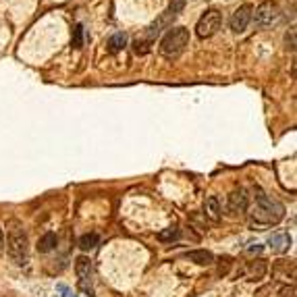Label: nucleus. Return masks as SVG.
<instances>
[{"instance_id": "f257e3e1", "label": "nucleus", "mask_w": 297, "mask_h": 297, "mask_svg": "<svg viewBox=\"0 0 297 297\" xmlns=\"http://www.w3.org/2000/svg\"><path fill=\"white\" fill-rule=\"evenodd\" d=\"M285 216V206L277 202L274 198L258 191L256 194V204L251 208V218L260 225H277Z\"/></svg>"}, {"instance_id": "f03ea898", "label": "nucleus", "mask_w": 297, "mask_h": 297, "mask_svg": "<svg viewBox=\"0 0 297 297\" xmlns=\"http://www.w3.org/2000/svg\"><path fill=\"white\" fill-rule=\"evenodd\" d=\"M189 44V29L187 27H170L168 33L160 42V54L166 58L179 56L185 50V46Z\"/></svg>"}, {"instance_id": "7ed1b4c3", "label": "nucleus", "mask_w": 297, "mask_h": 297, "mask_svg": "<svg viewBox=\"0 0 297 297\" xmlns=\"http://www.w3.org/2000/svg\"><path fill=\"white\" fill-rule=\"evenodd\" d=\"M9 256L17 266H25L29 262V239L23 229L15 227L9 233Z\"/></svg>"}, {"instance_id": "20e7f679", "label": "nucleus", "mask_w": 297, "mask_h": 297, "mask_svg": "<svg viewBox=\"0 0 297 297\" xmlns=\"http://www.w3.org/2000/svg\"><path fill=\"white\" fill-rule=\"evenodd\" d=\"M220 25H222L220 11L210 9V11H206L202 17H199L198 25H196V33L199 35V38H212V35L220 29Z\"/></svg>"}, {"instance_id": "39448f33", "label": "nucleus", "mask_w": 297, "mask_h": 297, "mask_svg": "<svg viewBox=\"0 0 297 297\" xmlns=\"http://www.w3.org/2000/svg\"><path fill=\"white\" fill-rule=\"evenodd\" d=\"M277 17H279V6H277V2H272V0H266V2L258 6L256 13H251V21H254V25L258 29L272 25L274 21H277Z\"/></svg>"}, {"instance_id": "423d86ee", "label": "nucleus", "mask_w": 297, "mask_h": 297, "mask_svg": "<svg viewBox=\"0 0 297 297\" xmlns=\"http://www.w3.org/2000/svg\"><path fill=\"white\" fill-rule=\"evenodd\" d=\"M251 13H254V6L241 4L239 9L231 15V29L235 33H243L248 29V25L251 23Z\"/></svg>"}, {"instance_id": "0eeeda50", "label": "nucleus", "mask_w": 297, "mask_h": 297, "mask_svg": "<svg viewBox=\"0 0 297 297\" xmlns=\"http://www.w3.org/2000/svg\"><path fill=\"white\" fill-rule=\"evenodd\" d=\"M248 208H249V196L243 187L229 194V210H231L233 214H243Z\"/></svg>"}, {"instance_id": "6e6552de", "label": "nucleus", "mask_w": 297, "mask_h": 297, "mask_svg": "<svg viewBox=\"0 0 297 297\" xmlns=\"http://www.w3.org/2000/svg\"><path fill=\"white\" fill-rule=\"evenodd\" d=\"M268 246L274 254H285V251L291 248V237H289V233H285V231H277V233L270 235Z\"/></svg>"}, {"instance_id": "1a4fd4ad", "label": "nucleus", "mask_w": 297, "mask_h": 297, "mask_svg": "<svg viewBox=\"0 0 297 297\" xmlns=\"http://www.w3.org/2000/svg\"><path fill=\"white\" fill-rule=\"evenodd\" d=\"M204 214L208 218H210L212 222H218L222 218V208H220V202L216 196H210L204 202Z\"/></svg>"}, {"instance_id": "9d476101", "label": "nucleus", "mask_w": 297, "mask_h": 297, "mask_svg": "<svg viewBox=\"0 0 297 297\" xmlns=\"http://www.w3.org/2000/svg\"><path fill=\"white\" fill-rule=\"evenodd\" d=\"M75 272H77V277L81 280V285L85 287V283L90 280V274H92V262H90V258H87V256H79L75 260Z\"/></svg>"}, {"instance_id": "9b49d317", "label": "nucleus", "mask_w": 297, "mask_h": 297, "mask_svg": "<svg viewBox=\"0 0 297 297\" xmlns=\"http://www.w3.org/2000/svg\"><path fill=\"white\" fill-rule=\"evenodd\" d=\"M187 260L199 264V266H208L214 262V256L208 249H194V251H187Z\"/></svg>"}, {"instance_id": "f8f14e48", "label": "nucleus", "mask_w": 297, "mask_h": 297, "mask_svg": "<svg viewBox=\"0 0 297 297\" xmlns=\"http://www.w3.org/2000/svg\"><path fill=\"white\" fill-rule=\"evenodd\" d=\"M56 243H58V237L54 233H44L38 239V251L40 254H48V251L56 248Z\"/></svg>"}, {"instance_id": "ddd939ff", "label": "nucleus", "mask_w": 297, "mask_h": 297, "mask_svg": "<svg viewBox=\"0 0 297 297\" xmlns=\"http://www.w3.org/2000/svg\"><path fill=\"white\" fill-rule=\"evenodd\" d=\"M98 243H100V235L98 233H85L79 239V248L83 251H92V249L98 248Z\"/></svg>"}, {"instance_id": "4468645a", "label": "nucleus", "mask_w": 297, "mask_h": 297, "mask_svg": "<svg viewBox=\"0 0 297 297\" xmlns=\"http://www.w3.org/2000/svg\"><path fill=\"white\" fill-rule=\"evenodd\" d=\"M125 46H127V35H125L123 32H121V33H115L113 38H110V42H108V50L113 52V54L121 52Z\"/></svg>"}, {"instance_id": "2eb2a0df", "label": "nucleus", "mask_w": 297, "mask_h": 297, "mask_svg": "<svg viewBox=\"0 0 297 297\" xmlns=\"http://www.w3.org/2000/svg\"><path fill=\"white\" fill-rule=\"evenodd\" d=\"M177 237H179V229H177V227H166L165 229V231H160L158 233V239L160 241H173V239H177Z\"/></svg>"}, {"instance_id": "dca6fc26", "label": "nucleus", "mask_w": 297, "mask_h": 297, "mask_svg": "<svg viewBox=\"0 0 297 297\" xmlns=\"http://www.w3.org/2000/svg\"><path fill=\"white\" fill-rule=\"evenodd\" d=\"M183 9H185V0H173L170 6H168V11H166V15L168 17H177Z\"/></svg>"}, {"instance_id": "f3484780", "label": "nucleus", "mask_w": 297, "mask_h": 297, "mask_svg": "<svg viewBox=\"0 0 297 297\" xmlns=\"http://www.w3.org/2000/svg\"><path fill=\"white\" fill-rule=\"evenodd\" d=\"M71 44H73V48H81V46H83V27H81V25H77L75 32H73Z\"/></svg>"}, {"instance_id": "a211bd4d", "label": "nucleus", "mask_w": 297, "mask_h": 297, "mask_svg": "<svg viewBox=\"0 0 297 297\" xmlns=\"http://www.w3.org/2000/svg\"><path fill=\"white\" fill-rule=\"evenodd\" d=\"M133 50H135V54H148L150 52V40H135Z\"/></svg>"}, {"instance_id": "6ab92c4d", "label": "nucleus", "mask_w": 297, "mask_h": 297, "mask_svg": "<svg viewBox=\"0 0 297 297\" xmlns=\"http://www.w3.org/2000/svg\"><path fill=\"white\" fill-rule=\"evenodd\" d=\"M279 297H295V287L291 285V287H283L279 291Z\"/></svg>"}, {"instance_id": "aec40b11", "label": "nucleus", "mask_w": 297, "mask_h": 297, "mask_svg": "<svg viewBox=\"0 0 297 297\" xmlns=\"http://www.w3.org/2000/svg\"><path fill=\"white\" fill-rule=\"evenodd\" d=\"M58 291H61V293H63L61 297H77V295H75V293H73V291H71V289H69V287H66V285H58Z\"/></svg>"}, {"instance_id": "412c9836", "label": "nucleus", "mask_w": 297, "mask_h": 297, "mask_svg": "<svg viewBox=\"0 0 297 297\" xmlns=\"http://www.w3.org/2000/svg\"><path fill=\"white\" fill-rule=\"evenodd\" d=\"M262 249H264V248L260 246V243H254V246H249V248H248L249 254H256V256H258V254H262Z\"/></svg>"}, {"instance_id": "4be33fe9", "label": "nucleus", "mask_w": 297, "mask_h": 297, "mask_svg": "<svg viewBox=\"0 0 297 297\" xmlns=\"http://www.w3.org/2000/svg\"><path fill=\"white\" fill-rule=\"evenodd\" d=\"M4 248V233H2V229H0V249Z\"/></svg>"}]
</instances>
